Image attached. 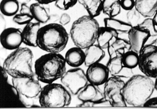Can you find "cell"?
<instances>
[{
    "label": "cell",
    "instance_id": "cell-1",
    "mask_svg": "<svg viewBox=\"0 0 157 109\" xmlns=\"http://www.w3.org/2000/svg\"><path fill=\"white\" fill-rule=\"evenodd\" d=\"M155 89L153 79L144 74H138L125 82L123 93L127 106L144 107Z\"/></svg>",
    "mask_w": 157,
    "mask_h": 109
},
{
    "label": "cell",
    "instance_id": "cell-2",
    "mask_svg": "<svg viewBox=\"0 0 157 109\" xmlns=\"http://www.w3.org/2000/svg\"><path fill=\"white\" fill-rule=\"evenodd\" d=\"M64 57L60 53H48L39 57L35 63L37 79L47 84L60 79L67 71Z\"/></svg>",
    "mask_w": 157,
    "mask_h": 109
},
{
    "label": "cell",
    "instance_id": "cell-3",
    "mask_svg": "<svg viewBox=\"0 0 157 109\" xmlns=\"http://www.w3.org/2000/svg\"><path fill=\"white\" fill-rule=\"evenodd\" d=\"M68 40L69 35L64 26L60 24L50 23L41 27L37 47L47 53H60L66 47Z\"/></svg>",
    "mask_w": 157,
    "mask_h": 109
},
{
    "label": "cell",
    "instance_id": "cell-4",
    "mask_svg": "<svg viewBox=\"0 0 157 109\" xmlns=\"http://www.w3.org/2000/svg\"><path fill=\"white\" fill-rule=\"evenodd\" d=\"M33 58V54L29 48L21 47L7 56L2 67L12 78L34 77L32 68Z\"/></svg>",
    "mask_w": 157,
    "mask_h": 109
},
{
    "label": "cell",
    "instance_id": "cell-5",
    "mask_svg": "<svg viewBox=\"0 0 157 109\" xmlns=\"http://www.w3.org/2000/svg\"><path fill=\"white\" fill-rule=\"evenodd\" d=\"M100 28L95 18L89 15L83 16L73 23L70 36L75 46L85 49L97 42Z\"/></svg>",
    "mask_w": 157,
    "mask_h": 109
},
{
    "label": "cell",
    "instance_id": "cell-6",
    "mask_svg": "<svg viewBox=\"0 0 157 109\" xmlns=\"http://www.w3.org/2000/svg\"><path fill=\"white\" fill-rule=\"evenodd\" d=\"M71 94L62 84L53 82L42 87L39 103L44 108L63 107L70 105Z\"/></svg>",
    "mask_w": 157,
    "mask_h": 109
},
{
    "label": "cell",
    "instance_id": "cell-7",
    "mask_svg": "<svg viewBox=\"0 0 157 109\" xmlns=\"http://www.w3.org/2000/svg\"><path fill=\"white\" fill-rule=\"evenodd\" d=\"M12 83L21 104L28 108L39 102L42 89L40 82L34 77L12 78Z\"/></svg>",
    "mask_w": 157,
    "mask_h": 109
},
{
    "label": "cell",
    "instance_id": "cell-8",
    "mask_svg": "<svg viewBox=\"0 0 157 109\" xmlns=\"http://www.w3.org/2000/svg\"><path fill=\"white\" fill-rule=\"evenodd\" d=\"M139 54V70L148 77L157 78V45H146Z\"/></svg>",
    "mask_w": 157,
    "mask_h": 109
},
{
    "label": "cell",
    "instance_id": "cell-9",
    "mask_svg": "<svg viewBox=\"0 0 157 109\" xmlns=\"http://www.w3.org/2000/svg\"><path fill=\"white\" fill-rule=\"evenodd\" d=\"M125 83L119 77L112 76L104 84L105 99L109 100L112 107L127 106L123 93Z\"/></svg>",
    "mask_w": 157,
    "mask_h": 109
},
{
    "label": "cell",
    "instance_id": "cell-10",
    "mask_svg": "<svg viewBox=\"0 0 157 109\" xmlns=\"http://www.w3.org/2000/svg\"><path fill=\"white\" fill-rule=\"evenodd\" d=\"M60 81L71 95L74 96L77 95L89 83L86 73L79 67L67 71Z\"/></svg>",
    "mask_w": 157,
    "mask_h": 109
},
{
    "label": "cell",
    "instance_id": "cell-11",
    "mask_svg": "<svg viewBox=\"0 0 157 109\" xmlns=\"http://www.w3.org/2000/svg\"><path fill=\"white\" fill-rule=\"evenodd\" d=\"M130 50L139 54L151 37L149 31L140 26L132 27L128 33Z\"/></svg>",
    "mask_w": 157,
    "mask_h": 109
},
{
    "label": "cell",
    "instance_id": "cell-12",
    "mask_svg": "<svg viewBox=\"0 0 157 109\" xmlns=\"http://www.w3.org/2000/svg\"><path fill=\"white\" fill-rule=\"evenodd\" d=\"M1 43L5 49L13 50L20 47L23 43L22 30L18 28H6L1 32Z\"/></svg>",
    "mask_w": 157,
    "mask_h": 109
},
{
    "label": "cell",
    "instance_id": "cell-13",
    "mask_svg": "<svg viewBox=\"0 0 157 109\" xmlns=\"http://www.w3.org/2000/svg\"><path fill=\"white\" fill-rule=\"evenodd\" d=\"M86 74L89 83L98 86L104 84L109 78L107 66L100 63L88 67Z\"/></svg>",
    "mask_w": 157,
    "mask_h": 109
},
{
    "label": "cell",
    "instance_id": "cell-14",
    "mask_svg": "<svg viewBox=\"0 0 157 109\" xmlns=\"http://www.w3.org/2000/svg\"><path fill=\"white\" fill-rule=\"evenodd\" d=\"M40 24L37 22H31L25 25L22 30L23 43L29 47H37V38Z\"/></svg>",
    "mask_w": 157,
    "mask_h": 109
},
{
    "label": "cell",
    "instance_id": "cell-15",
    "mask_svg": "<svg viewBox=\"0 0 157 109\" xmlns=\"http://www.w3.org/2000/svg\"><path fill=\"white\" fill-rule=\"evenodd\" d=\"M78 98L82 102H96L105 99L103 92L99 86L89 83L77 95Z\"/></svg>",
    "mask_w": 157,
    "mask_h": 109
},
{
    "label": "cell",
    "instance_id": "cell-16",
    "mask_svg": "<svg viewBox=\"0 0 157 109\" xmlns=\"http://www.w3.org/2000/svg\"><path fill=\"white\" fill-rule=\"evenodd\" d=\"M119 34L116 31L105 27H100L97 42L103 49L108 48L119 38Z\"/></svg>",
    "mask_w": 157,
    "mask_h": 109
},
{
    "label": "cell",
    "instance_id": "cell-17",
    "mask_svg": "<svg viewBox=\"0 0 157 109\" xmlns=\"http://www.w3.org/2000/svg\"><path fill=\"white\" fill-rule=\"evenodd\" d=\"M64 58L67 64L74 68H78L84 64L85 51L82 49L75 46L68 50Z\"/></svg>",
    "mask_w": 157,
    "mask_h": 109
},
{
    "label": "cell",
    "instance_id": "cell-18",
    "mask_svg": "<svg viewBox=\"0 0 157 109\" xmlns=\"http://www.w3.org/2000/svg\"><path fill=\"white\" fill-rule=\"evenodd\" d=\"M85 50L84 64L87 67L100 63L105 55L104 49L98 44H94Z\"/></svg>",
    "mask_w": 157,
    "mask_h": 109
},
{
    "label": "cell",
    "instance_id": "cell-19",
    "mask_svg": "<svg viewBox=\"0 0 157 109\" xmlns=\"http://www.w3.org/2000/svg\"><path fill=\"white\" fill-rule=\"evenodd\" d=\"M135 8L144 18H153L157 11V0H135Z\"/></svg>",
    "mask_w": 157,
    "mask_h": 109
},
{
    "label": "cell",
    "instance_id": "cell-20",
    "mask_svg": "<svg viewBox=\"0 0 157 109\" xmlns=\"http://www.w3.org/2000/svg\"><path fill=\"white\" fill-rule=\"evenodd\" d=\"M48 5L43 4L36 2L30 6L33 19L40 24L46 23L50 17L49 7Z\"/></svg>",
    "mask_w": 157,
    "mask_h": 109
},
{
    "label": "cell",
    "instance_id": "cell-21",
    "mask_svg": "<svg viewBox=\"0 0 157 109\" xmlns=\"http://www.w3.org/2000/svg\"><path fill=\"white\" fill-rule=\"evenodd\" d=\"M107 49L110 58L122 57L126 52L130 50L128 40L119 38Z\"/></svg>",
    "mask_w": 157,
    "mask_h": 109
},
{
    "label": "cell",
    "instance_id": "cell-22",
    "mask_svg": "<svg viewBox=\"0 0 157 109\" xmlns=\"http://www.w3.org/2000/svg\"><path fill=\"white\" fill-rule=\"evenodd\" d=\"M103 0H78L85 8L88 15L95 18L102 12Z\"/></svg>",
    "mask_w": 157,
    "mask_h": 109
},
{
    "label": "cell",
    "instance_id": "cell-23",
    "mask_svg": "<svg viewBox=\"0 0 157 109\" xmlns=\"http://www.w3.org/2000/svg\"><path fill=\"white\" fill-rule=\"evenodd\" d=\"M104 27L110 28L117 31L119 34H128L132 27L127 22H125L115 18L107 17L104 20Z\"/></svg>",
    "mask_w": 157,
    "mask_h": 109
},
{
    "label": "cell",
    "instance_id": "cell-24",
    "mask_svg": "<svg viewBox=\"0 0 157 109\" xmlns=\"http://www.w3.org/2000/svg\"><path fill=\"white\" fill-rule=\"evenodd\" d=\"M121 0H103L102 12L108 17L115 18L121 13Z\"/></svg>",
    "mask_w": 157,
    "mask_h": 109
},
{
    "label": "cell",
    "instance_id": "cell-25",
    "mask_svg": "<svg viewBox=\"0 0 157 109\" xmlns=\"http://www.w3.org/2000/svg\"><path fill=\"white\" fill-rule=\"evenodd\" d=\"M20 4L17 0H2L0 5L1 14L4 16H14L19 10Z\"/></svg>",
    "mask_w": 157,
    "mask_h": 109
},
{
    "label": "cell",
    "instance_id": "cell-26",
    "mask_svg": "<svg viewBox=\"0 0 157 109\" xmlns=\"http://www.w3.org/2000/svg\"><path fill=\"white\" fill-rule=\"evenodd\" d=\"M34 19L32 14L30 6L27 4L21 5L20 13L13 16V21L20 25H25L32 22Z\"/></svg>",
    "mask_w": 157,
    "mask_h": 109
},
{
    "label": "cell",
    "instance_id": "cell-27",
    "mask_svg": "<svg viewBox=\"0 0 157 109\" xmlns=\"http://www.w3.org/2000/svg\"><path fill=\"white\" fill-rule=\"evenodd\" d=\"M122 60L124 68L128 69H134L138 66L139 54L129 50L122 56Z\"/></svg>",
    "mask_w": 157,
    "mask_h": 109
},
{
    "label": "cell",
    "instance_id": "cell-28",
    "mask_svg": "<svg viewBox=\"0 0 157 109\" xmlns=\"http://www.w3.org/2000/svg\"><path fill=\"white\" fill-rule=\"evenodd\" d=\"M122 57H116L110 58L106 65L109 74L112 76H117L124 68Z\"/></svg>",
    "mask_w": 157,
    "mask_h": 109
},
{
    "label": "cell",
    "instance_id": "cell-29",
    "mask_svg": "<svg viewBox=\"0 0 157 109\" xmlns=\"http://www.w3.org/2000/svg\"><path fill=\"white\" fill-rule=\"evenodd\" d=\"M142 17L143 16L135 8L128 11L126 14L127 22L132 27L138 26L142 22Z\"/></svg>",
    "mask_w": 157,
    "mask_h": 109
},
{
    "label": "cell",
    "instance_id": "cell-30",
    "mask_svg": "<svg viewBox=\"0 0 157 109\" xmlns=\"http://www.w3.org/2000/svg\"><path fill=\"white\" fill-rule=\"evenodd\" d=\"M138 26L143 27L150 33L151 36H157V29L152 18H146Z\"/></svg>",
    "mask_w": 157,
    "mask_h": 109
},
{
    "label": "cell",
    "instance_id": "cell-31",
    "mask_svg": "<svg viewBox=\"0 0 157 109\" xmlns=\"http://www.w3.org/2000/svg\"><path fill=\"white\" fill-rule=\"evenodd\" d=\"M79 107H112L109 100L104 99L96 102H85L78 104Z\"/></svg>",
    "mask_w": 157,
    "mask_h": 109
},
{
    "label": "cell",
    "instance_id": "cell-32",
    "mask_svg": "<svg viewBox=\"0 0 157 109\" xmlns=\"http://www.w3.org/2000/svg\"><path fill=\"white\" fill-rule=\"evenodd\" d=\"M78 2V0H56L55 6L59 9L66 11L74 7Z\"/></svg>",
    "mask_w": 157,
    "mask_h": 109
},
{
    "label": "cell",
    "instance_id": "cell-33",
    "mask_svg": "<svg viewBox=\"0 0 157 109\" xmlns=\"http://www.w3.org/2000/svg\"><path fill=\"white\" fill-rule=\"evenodd\" d=\"M121 8L128 11L135 7V0H121Z\"/></svg>",
    "mask_w": 157,
    "mask_h": 109
},
{
    "label": "cell",
    "instance_id": "cell-34",
    "mask_svg": "<svg viewBox=\"0 0 157 109\" xmlns=\"http://www.w3.org/2000/svg\"><path fill=\"white\" fill-rule=\"evenodd\" d=\"M71 18L70 16L67 13H63L60 16L59 19V24L64 26L71 22Z\"/></svg>",
    "mask_w": 157,
    "mask_h": 109
},
{
    "label": "cell",
    "instance_id": "cell-35",
    "mask_svg": "<svg viewBox=\"0 0 157 109\" xmlns=\"http://www.w3.org/2000/svg\"><path fill=\"white\" fill-rule=\"evenodd\" d=\"M144 107H157V97H151L144 104Z\"/></svg>",
    "mask_w": 157,
    "mask_h": 109
},
{
    "label": "cell",
    "instance_id": "cell-36",
    "mask_svg": "<svg viewBox=\"0 0 157 109\" xmlns=\"http://www.w3.org/2000/svg\"><path fill=\"white\" fill-rule=\"evenodd\" d=\"M6 26V22L4 17V16L1 14V30L2 31L5 29ZM1 31V32H2Z\"/></svg>",
    "mask_w": 157,
    "mask_h": 109
},
{
    "label": "cell",
    "instance_id": "cell-37",
    "mask_svg": "<svg viewBox=\"0 0 157 109\" xmlns=\"http://www.w3.org/2000/svg\"><path fill=\"white\" fill-rule=\"evenodd\" d=\"M36 2L43 4L48 5L55 2L56 0H35Z\"/></svg>",
    "mask_w": 157,
    "mask_h": 109
},
{
    "label": "cell",
    "instance_id": "cell-38",
    "mask_svg": "<svg viewBox=\"0 0 157 109\" xmlns=\"http://www.w3.org/2000/svg\"><path fill=\"white\" fill-rule=\"evenodd\" d=\"M1 71L2 74L5 80H7L8 79V75L6 71L3 68L2 66H1Z\"/></svg>",
    "mask_w": 157,
    "mask_h": 109
},
{
    "label": "cell",
    "instance_id": "cell-39",
    "mask_svg": "<svg viewBox=\"0 0 157 109\" xmlns=\"http://www.w3.org/2000/svg\"><path fill=\"white\" fill-rule=\"evenodd\" d=\"M18 1L20 4L21 5L22 4H27L29 3L31 0H17Z\"/></svg>",
    "mask_w": 157,
    "mask_h": 109
},
{
    "label": "cell",
    "instance_id": "cell-40",
    "mask_svg": "<svg viewBox=\"0 0 157 109\" xmlns=\"http://www.w3.org/2000/svg\"><path fill=\"white\" fill-rule=\"evenodd\" d=\"M152 18L155 24L157 27V11Z\"/></svg>",
    "mask_w": 157,
    "mask_h": 109
},
{
    "label": "cell",
    "instance_id": "cell-41",
    "mask_svg": "<svg viewBox=\"0 0 157 109\" xmlns=\"http://www.w3.org/2000/svg\"><path fill=\"white\" fill-rule=\"evenodd\" d=\"M155 79V89L157 91V78Z\"/></svg>",
    "mask_w": 157,
    "mask_h": 109
}]
</instances>
